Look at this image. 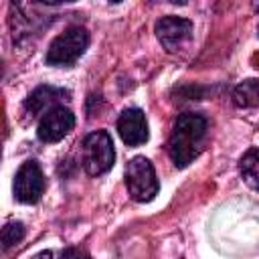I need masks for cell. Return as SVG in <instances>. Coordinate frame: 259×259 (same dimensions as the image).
<instances>
[{
  "label": "cell",
  "instance_id": "14",
  "mask_svg": "<svg viewBox=\"0 0 259 259\" xmlns=\"http://www.w3.org/2000/svg\"><path fill=\"white\" fill-rule=\"evenodd\" d=\"M30 259H53V253H51V251H40V253H36V255L30 257Z\"/></svg>",
  "mask_w": 259,
  "mask_h": 259
},
{
  "label": "cell",
  "instance_id": "4",
  "mask_svg": "<svg viewBox=\"0 0 259 259\" xmlns=\"http://www.w3.org/2000/svg\"><path fill=\"white\" fill-rule=\"evenodd\" d=\"M89 34L81 26H69L65 32L53 38L47 51V63L53 67H69L73 65L87 49Z\"/></svg>",
  "mask_w": 259,
  "mask_h": 259
},
{
  "label": "cell",
  "instance_id": "8",
  "mask_svg": "<svg viewBox=\"0 0 259 259\" xmlns=\"http://www.w3.org/2000/svg\"><path fill=\"white\" fill-rule=\"evenodd\" d=\"M117 134L123 140V144H127L130 148L146 144L150 138V132H148V121L144 111L138 107L125 109L117 119Z\"/></svg>",
  "mask_w": 259,
  "mask_h": 259
},
{
  "label": "cell",
  "instance_id": "7",
  "mask_svg": "<svg viewBox=\"0 0 259 259\" xmlns=\"http://www.w3.org/2000/svg\"><path fill=\"white\" fill-rule=\"evenodd\" d=\"M73 127H75L73 111L65 105H57L40 117L38 127H36V136H38V140H42L47 144H55V142L63 140Z\"/></svg>",
  "mask_w": 259,
  "mask_h": 259
},
{
  "label": "cell",
  "instance_id": "2",
  "mask_svg": "<svg viewBox=\"0 0 259 259\" xmlns=\"http://www.w3.org/2000/svg\"><path fill=\"white\" fill-rule=\"evenodd\" d=\"M81 160H83V168L89 176L105 174L115 162V150H113L111 136L105 130L91 132L83 140Z\"/></svg>",
  "mask_w": 259,
  "mask_h": 259
},
{
  "label": "cell",
  "instance_id": "13",
  "mask_svg": "<svg viewBox=\"0 0 259 259\" xmlns=\"http://www.w3.org/2000/svg\"><path fill=\"white\" fill-rule=\"evenodd\" d=\"M61 259H91V255L81 247H67L63 249Z\"/></svg>",
  "mask_w": 259,
  "mask_h": 259
},
{
  "label": "cell",
  "instance_id": "1",
  "mask_svg": "<svg viewBox=\"0 0 259 259\" xmlns=\"http://www.w3.org/2000/svg\"><path fill=\"white\" fill-rule=\"evenodd\" d=\"M206 136V119L200 113H182L174 121L168 154L176 168H186L202 150V142Z\"/></svg>",
  "mask_w": 259,
  "mask_h": 259
},
{
  "label": "cell",
  "instance_id": "6",
  "mask_svg": "<svg viewBox=\"0 0 259 259\" xmlns=\"http://www.w3.org/2000/svg\"><path fill=\"white\" fill-rule=\"evenodd\" d=\"M156 36L168 53L184 49L192 38V22L182 16H162L156 22Z\"/></svg>",
  "mask_w": 259,
  "mask_h": 259
},
{
  "label": "cell",
  "instance_id": "11",
  "mask_svg": "<svg viewBox=\"0 0 259 259\" xmlns=\"http://www.w3.org/2000/svg\"><path fill=\"white\" fill-rule=\"evenodd\" d=\"M233 101L239 107L259 105V79H247V81L239 83L233 91Z\"/></svg>",
  "mask_w": 259,
  "mask_h": 259
},
{
  "label": "cell",
  "instance_id": "10",
  "mask_svg": "<svg viewBox=\"0 0 259 259\" xmlns=\"http://www.w3.org/2000/svg\"><path fill=\"white\" fill-rule=\"evenodd\" d=\"M239 170L243 180L253 190H259V148H251L249 152H245V156L239 162Z\"/></svg>",
  "mask_w": 259,
  "mask_h": 259
},
{
  "label": "cell",
  "instance_id": "3",
  "mask_svg": "<svg viewBox=\"0 0 259 259\" xmlns=\"http://www.w3.org/2000/svg\"><path fill=\"white\" fill-rule=\"evenodd\" d=\"M125 188L127 194L136 200V202H150L156 194H158V178H156V170L152 166V162L146 156H136L127 162L125 172Z\"/></svg>",
  "mask_w": 259,
  "mask_h": 259
},
{
  "label": "cell",
  "instance_id": "12",
  "mask_svg": "<svg viewBox=\"0 0 259 259\" xmlns=\"http://www.w3.org/2000/svg\"><path fill=\"white\" fill-rule=\"evenodd\" d=\"M24 225L22 223H6L4 227H2V235H0V239H2V249L4 251H8L10 247H14L16 243H20L22 239H24Z\"/></svg>",
  "mask_w": 259,
  "mask_h": 259
},
{
  "label": "cell",
  "instance_id": "5",
  "mask_svg": "<svg viewBox=\"0 0 259 259\" xmlns=\"http://www.w3.org/2000/svg\"><path fill=\"white\" fill-rule=\"evenodd\" d=\"M45 192V174L36 160H26L14 176V198L24 204H34Z\"/></svg>",
  "mask_w": 259,
  "mask_h": 259
},
{
  "label": "cell",
  "instance_id": "9",
  "mask_svg": "<svg viewBox=\"0 0 259 259\" xmlns=\"http://www.w3.org/2000/svg\"><path fill=\"white\" fill-rule=\"evenodd\" d=\"M69 91L61 89V87H53V85H40L36 87L26 99H24V111L30 115H38V113H47L49 109L57 107L59 101L67 99Z\"/></svg>",
  "mask_w": 259,
  "mask_h": 259
}]
</instances>
